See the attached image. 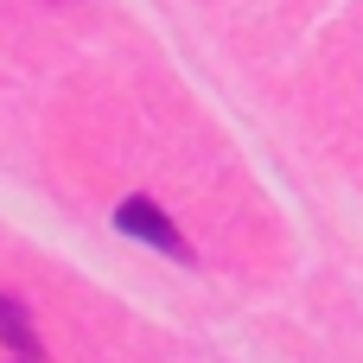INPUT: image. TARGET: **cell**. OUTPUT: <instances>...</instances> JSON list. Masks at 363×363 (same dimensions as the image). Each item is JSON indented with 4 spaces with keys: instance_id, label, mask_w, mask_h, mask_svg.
<instances>
[{
    "instance_id": "1",
    "label": "cell",
    "mask_w": 363,
    "mask_h": 363,
    "mask_svg": "<svg viewBox=\"0 0 363 363\" xmlns=\"http://www.w3.org/2000/svg\"><path fill=\"white\" fill-rule=\"evenodd\" d=\"M115 230L134 236V242H147V249H160V255H172V262H191V242L172 230V217L153 198H121L115 204Z\"/></svg>"
}]
</instances>
